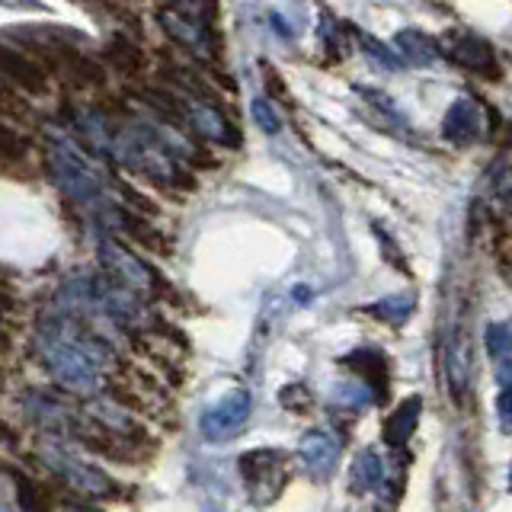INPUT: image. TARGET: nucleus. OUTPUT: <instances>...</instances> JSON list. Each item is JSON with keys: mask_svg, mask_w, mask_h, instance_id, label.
Listing matches in <instances>:
<instances>
[{"mask_svg": "<svg viewBox=\"0 0 512 512\" xmlns=\"http://www.w3.org/2000/svg\"><path fill=\"white\" fill-rule=\"evenodd\" d=\"M13 487H16V506L20 512H52V493L42 484H36L26 474H13Z\"/></svg>", "mask_w": 512, "mask_h": 512, "instance_id": "obj_18", "label": "nucleus"}, {"mask_svg": "<svg viewBox=\"0 0 512 512\" xmlns=\"http://www.w3.org/2000/svg\"><path fill=\"white\" fill-rule=\"evenodd\" d=\"M0 119H7V122L36 119V109H32L29 96L20 87H13L7 77H0Z\"/></svg>", "mask_w": 512, "mask_h": 512, "instance_id": "obj_17", "label": "nucleus"}, {"mask_svg": "<svg viewBox=\"0 0 512 512\" xmlns=\"http://www.w3.org/2000/svg\"><path fill=\"white\" fill-rule=\"evenodd\" d=\"M503 205H506L509 212H512V183H509V186L503 189Z\"/></svg>", "mask_w": 512, "mask_h": 512, "instance_id": "obj_30", "label": "nucleus"}, {"mask_svg": "<svg viewBox=\"0 0 512 512\" xmlns=\"http://www.w3.org/2000/svg\"><path fill=\"white\" fill-rule=\"evenodd\" d=\"M36 352L45 372L64 391L93 394L103 381V368L109 362V346L96 336L84 320L64 311H48L36 327Z\"/></svg>", "mask_w": 512, "mask_h": 512, "instance_id": "obj_1", "label": "nucleus"}, {"mask_svg": "<svg viewBox=\"0 0 512 512\" xmlns=\"http://www.w3.org/2000/svg\"><path fill=\"white\" fill-rule=\"evenodd\" d=\"M496 410H500L503 423H512V384L500 394V400H496Z\"/></svg>", "mask_w": 512, "mask_h": 512, "instance_id": "obj_26", "label": "nucleus"}, {"mask_svg": "<svg viewBox=\"0 0 512 512\" xmlns=\"http://www.w3.org/2000/svg\"><path fill=\"white\" fill-rule=\"evenodd\" d=\"M250 109H253L256 125H260L266 135H276V132H279V116H276V112H272V106L266 103V96H256Z\"/></svg>", "mask_w": 512, "mask_h": 512, "instance_id": "obj_24", "label": "nucleus"}, {"mask_svg": "<svg viewBox=\"0 0 512 512\" xmlns=\"http://www.w3.org/2000/svg\"><path fill=\"white\" fill-rule=\"evenodd\" d=\"M16 308H20V301H16L13 288H10L7 282H0V317L16 314Z\"/></svg>", "mask_w": 512, "mask_h": 512, "instance_id": "obj_25", "label": "nucleus"}, {"mask_svg": "<svg viewBox=\"0 0 512 512\" xmlns=\"http://www.w3.org/2000/svg\"><path fill=\"white\" fill-rule=\"evenodd\" d=\"M0 77H7L26 96H45L52 87V71L45 68V61L10 42H0Z\"/></svg>", "mask_w": 512, "mask_h": 512, "instance_id": "obj_5", "label": "nucleus"}, {"mask_svg": "<svg viewBox=\"0 0 512 512\" xmlns=\"http://www.w3.org/2000/svg\"><path fill=\"white\" fill-rule=\"evenodd\" d=\"M39 458L48 471H52L64 487L74 490V493H84V496H109L112 493V480L109 474H103L100 468H93V464L80 461L68 445H61L58 436L45 439L42 448H39Z\"/></svg>", "mask_w": 512, "mask_h": 512, "instance_id": "obj_4", "label": "nucleus"}, {"mask_svg": "<svg viewBox=\"0 0 512 512\" xmlns=\"http://www.w3.org/2000/svg\"><path fill=\"white\" fill-rule=\"evenodd\" d=\"M484 340H487V352L493 359H506L512 352V330L506 324H490Z\"/></svg>", "mask_w": 512, "mask_h": 512, "instance_id": "obj_23", "label": "nucleus"}, {"mask_svg": "<svg viewBox=\"0 0 512 512\" xmlns=\"http://www.w3.org/2000/svg\"><path fill=\"white\" fill-rule=\"evenodd\" d=\"M109 61L116 64L119 71H138L141 55H138V48L128 39H116V42L109 45Z\"/></svg>", "mask_w": 512, "mask_h": 512, "instance_id": "obj_22", "label": "nucleus"}, {"mask_svg": "<svg viewBox=\"0 0 512 512\" xmlns=\"http://www.w3.org/2000/svg\"><path fill=\"white\" fill-rule=\"evenodd\" d=\"M394 45H397L400 58L410 61V64H420V68H426V64H432L439 58L436 39H429L426 32H420V29H400Z\"/></svg>", "mask_w": 512, "mask_h": 512, "instance_id": "obj_13", "label": "nucleus"}, {"mask_svg": "<svg viewBox=\"0 0 512 512\" xmlns=\"http://www.w3.org/2000/svg\"><path fill=\"white\" fill-rule=\"evenodd\" d=\"M368 311H372L375 317H381V320H388V324H404V320L413 314V298H410V295L381 298V301L372 304Z\"/></svg>", "mask_w": 512, "mask_h": 512, "instance_id": "obj_20", "label": "nucleus"}, {"mask_svg": "<svg viewBox=\"0 0 512 512\" xmlns=\"http://www.w3.org/2000/svg\"><path fill=\"white\" fill-rule=\"evenodd\" d=\"M167 7L173 10H186V13H196L199 10V0H164Z\"/></svg>", "mask_w": 512, "mask_h": 512, "instance_id": "obj_27", "label": "nucleus"}, {"mask_svg": "<svg viewBox=\"0 0 512 512\" xmlns=\"http://www.w3.org/2000/svg\"><path fill=\"white\" fill-rule=\"evenodd\" d=\"M455 58L464 64V68L480 71V74H493V71H496V55H493V48H490L487 42H480V39H471V36L458 39V45H455Z\"/></svg>", "mask_w": 512, "mask_h": 512, "instance_id": "obj_16", "label": "nucleus"}, {"mask_svg": "<svg viewBox=\"0 0 512 512\" xmlns=\"http://www.w3.org/2000/svg\"><path fill=\"white\" fill-rule=\"evenodd\" d=\"M32 151V141L29 135H23L20 128L10 125L7 119L0 122V164L4 167H16V164H26Z\"/></svg>", "mask_w": 512, "mask_h": 512, "instance_id": "obj_15", "label": "nucleus"}, {"mask_svg": "<svg viewBox=\"0 0 512 512\" xmlns=\"http://www.w3.org/2000/svg\"><path fill=\"white\" fill-rule=\"evenodd\" d=\"M381 458L375 452H362L356 458V464H352V490L356 493H365V490H375L381 484Z\"/></svg>", "mask_w": 512, "mask_h": 512, "instance_id": "obj_19", "label": "nucleus"}, {"mask_svg": "<svg viewBox=\"0 0 512 512\" xmlns=\"http://www.w3.org/2000/svg\"><path fill=\"white\" fill-rule=\"evenodd\" d=\"M10 346H13V336H10V330L0 324V356H4V352H10Z\"/></svg>", "mask_w": 512, "mask_h": 512, "instance_id": "obj_28", "label": "nucleus"}, {"mask_svg": "<svg viewBox=\"0 0 512 512\" xmlns=\"http://www.w3.org/2000/svg\"><path fill=\"white\" fill-rule=\"evenodd\" d=\"M298 452H301L304 464L311 468V474L327 477L336 468V461H340V442H336L324 429H311L308 436L301 439Z\"/></svg>", "mask_w": 512, "mask_h": 512, "instance_id": "obj_10", "label": "nucleus"}, {"mask_svg": "<svg viewBox=\"0 0 512 512\" xmlns=\"http://www.w3.org/2000/svg\"><path fill=\"white\" fill-rule=\"evenodd\" d=\"M4 276H7V269H4V266H0V279H4Z\"/></svg>", "mask_w": 512, "mask_h": 512, "instance_id": "obj_31", "label": "nucleus"}, {"mask_svg": "<svg viewBox=\"0 0 512 512\" xmlns=\"http://www.w3.org/2000/svg\"><path fill=\"white\" fill-rule=\"evenodd\" d=\"M442 132L448 141L455 144H468L480 135V112L471 100H455L445 112V122H442Z\"/></svg>", "mask_w": 512, "mask_h": 512, "instance_id": "obj_12", "label": "nucleus"}, {"mask_svg": "<svg viewBox=\"0 0 512 512\" xmlns=\"http://www.w3.org/2000/svg\"><path fill=\"white\" fill-rule=\"evenodd\" d=\"M48 170H52V180L71 202L84 208H103L106 202L103 176L77 151L74 141H68L58 132L48 135Z\"/></svg>", "mask_w": 512, "mask_h": 512, "instance_id": "obj_3", "label": "nucleus"}, {"mask_svg": "<svg viewBox=\"0 0 512 512\" xmlns=\"http://www.w3.org/2000/svg\"><path fill=\"white\" fill-rule=\"evenodd\" d=\"M61 512H96V509H90V506H77V503H64Z\"/></svg>", "mask_w": 512, "mask_h": 512, "instance_id": "obj_29", "label": "nucleus"}, {"mask_svg": "<svg viewBox=\"0 0 512 512\" xmlns=\"http://www.w3.org/2000/svg\"><path fill=\"white\" fill-rule=\"evenodd\" d=\"M109 154L116 157L122 167L148 176V180H154L160 186L183 183V170L164 144V132H157L151 125H141V122L125 125L119 135H112Z\"/></svg>", "mask_w": 512, "mask_h": 512, "instance_id": "obj_2", "label": "nucleus"}, {"mask_svg": "<svg viewBox=\"0 0 512 512\" xmlns=\"http://www.w3.org/2000/svg\"><path fill=\"white\" fill-rule=\"evenodd\" d=\"M183 109V116L186 122L196 128V132L208 141H221V144H228L231 141V128L228 122H224L221 112L212 106V103H199V100H183L180 103Z\"/></svg>", "mask_w": 512, "mask_h": 512, "instance_id": "obj_11", "label": "nucleus"}, {"mask_svg": "<svg viewBox=\"0 0 512 512\" xmlns=\"http://www.w3.org/2000/svg\"><path fill=\"white\" fill-rule=\"evenodd\" d=\"M442 365H445V381L448 391H452L455 404H464V394L471 388V340L461 330H452L445 340L442 352Z\"/></svg>", "mask_w": 512, "mask_h": 512, "instance_id": "obj_9", "label": "nucleus"}, {"mask_svg": "<svg viewBox=\"0 0 512 512\" xmlns=\"http://www.w3.org/2000/svg\"><path fill=\"white\" fill-rule=\"evenodd\" d=\"M247 416H250V394L247 391H231V394H224L221 400H215V404L202 413L199 429H202V436L208 442H224L247 423Z\"/></svg>", "mask_w": 512, "mask_h": 512, "instance_id": "obj_6", "label": "nucleus"}, {"mask_svg": "<svg viewBox=\"0 0 512 512\" xmlns=\"http://www.w3.org/2000/svg\"><path fill=\"white\" fill-rule=\"evenodd\" d=\"M420 410H423V400L420 397H407L404 404H400L391 413V420L384 423V442H388V445H404L413 436L416 423H420Z\"/></svg>", "mask_w": 512, "mask_h": 512, "instance_id": "obj_14", "label": "nucleus"}, {"mask_svg": "<svg viewBox=\"0 0 512 512\" xmlns=\"http://www.w3.org/2000/svg\"><path fill=\"white\" fill-rule=\"evenodd\" d=\"M157 23H160V29L167 32V39H173L176 45H183L186 52H192L196 58H208V55H212V45H208L205 26L196 20V13L164 7V10L157 13Z\"/></svg>", "mask_w": 512, "mask_h": 512, "instance_id": "obj_8", "label": "nucleus"}, {"mask_svg": "<svg viewBox=\"0 0 512 512\" xmlns=\"http://www.w3.org/2000/svg\"><path fill=\"white\" fill-rule=\"evenodd\" d=\"M100 263L109 279L132 288V292H154V272L132 250L119 247L116 240H100Z\"/></svg>", "mask_w": 512, "mask_h": 512, "instance_id": "obj_7", "label": "nucleus"}, {"mask_svg": "<svg viewBox=\"0 0 512 512\" xmlns=\"http://www.w3.org/2000/svg\"><path fill=\"white\" fill-rule=\"evenodd\" d=\"M509 484H512V471H509Z\"/></svg>", "mask_w": 512, "mask_h": 512, "instance_id": "obj_32", "label": "nucleus"}, {"mask_svg": "<svg viewBox=\"0 0 512 512\" xmlns=\"http://www.w3.org/2000/svg\"><path fill=\"white\" fill-rule=\"evenodd\" d=\"M359 45H362V52H368L378 64H384V68H391V71H400V68H404V58H400L391 45H384L381 39L368 36V32H359Z\"/></svg>", "mask_w": 512, "mask_h": 512, "instance_id": "obj_21", "label": "nucleus"}]
</instances>
